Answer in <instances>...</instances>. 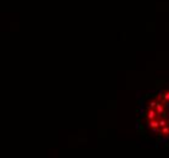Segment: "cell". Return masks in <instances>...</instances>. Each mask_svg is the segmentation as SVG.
<instances>
[{
  "label": "cell",
  "instance_id": "cell-1",
  "mask_svg": "<svg viewBox=\"0 0 169 158\" xmlns=\"http://www.w3.org/2000/svg\"><path fill=\"white\" fill-rule=\"evenodd\" d=\"M157 111H153L151 108H149V111H147V118L149 119H154V118H157Z\"/></svg>",
  "mask_w": 169,
  "mask_h": 158
},
{
  "label": "cell",
  "instance_id": "cell-2",
  "mask_svg": "<svg viewBox=\"0 0 169 158\" xmlns=\"http://www.w3.org/2000/svg\"><path fill=\"white\" fill-rule=\"evenodd\" d=\"M163 111H164L163 106H162L161 103H158V102H157V113H161V112H163Z\"/></svg>",
  "mask_w": 169,
  "mask_h": 158
},
{
  "label": "cell",
  "instance_id": "cell-3",
  "mask_svg": "<svg viewBox=\"0 0 169 158\" xmlns=\"http://www.w3.org/2000/svg\"><path fill=\"white\" fill-rule=\"evenodd\" d=\"M162 133H163V134H167V133H169V128H168V126H164V128H163V130L161 131V134H162Z\"/></svg>",
  "mask_w": 169,
  "mask_h": 158
},
{
  "label": "cell",
  "instance_id": "cell-4",
  "mask_svg": "<svg viewBox=\"0 0 169 158\" xmlns=\"http://www.w3.org/2000/svg\"><path fill=\"white\" fill-rule=\"evenodd\" d=\"M159 125H161V126H165V120H164V119H161V120H159Z\"/></svg>",
  "mask_w": 169,
  "mask_h": 158
},
{
  "label": "cell",
  "instance_id": "cell-5",
  "mask_svg": "<svg viewBox=\"0 0 169 158\" xmlns=\"http://www.w3.org/2000/svg\"><path fill=\"white\" fill-rule=\"evenodd\" d=\"M163 97H164V100H169V92H167L165 95H163Z\"/></svg>",
  "mask_w": 169,
  "mask_h": 158
}]
</instances>
